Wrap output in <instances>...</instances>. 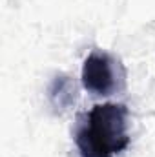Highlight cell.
I'll use <instances>...</instances> for the list:
<instances>
[{"mask_svg": "<svg viewBox=\"0 0 155 157\" xmlns=\"http://www.w3.org/2000/svg\"><path fill=\"white\" fill-rule=\"evenodd\" d=\"M128 108L124 104H97L84 115L75 132V144L80 157H113L130 144Z\"/></svg>", "mask_w": 155, "mask_h": 157, "instance_id": "6da1fadb", "label": "cell"}, {"mask_svg": "<svg viewBox=\"0 0 155 157\" xmlns=\"http://www.w3.org/2000/svg\"><path fill=\"white\" fill-rule=\"evenodd\" d=\"M124 68L112 55L91 51L82 66V84L95 95H112L124 86Z\"/></svg>", "mask_w": 155, "mask_h": 157, "instance_id": "7a4b0ae2", "label": "cell"}, {"mask_svg": "<svg viewBox=\"0 0 155 157\" xmlns=\"http://www.w3.org/2000/svg\"><path fill=\"white\" fill-rule=\"evenodd\" d=\"M47 97H49L51 106H53L57 112H64V110H68V108L75 102V99H77L75 84H73L68 77H55V80H53L51 86H49Z\"/></svg>", "mask_w": 155, "mask_h": 157, "instance_id": "3957f363", "label": "cell"}]
</instances>
